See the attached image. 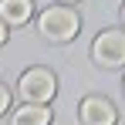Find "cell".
I'll return each mask as SVG.
<instances>
[{"label":"cell","instance_id":"ba28073f","mask_svg":"<svg viewBox=\"0 0 125 125\" xmlns=\"http://www.w3.org/2000/svg\"><path fill=\"white\" fill-rule=\"evenodd\" d=\"M3 41H7V24L0 21V44H3Z\"/></svg>","mask_w":125,"mask_h":125},{"label":"cell","instance_id":"52a82bcc","mask_svg":"<svg viewBox=\"0 0 125 125\" xmlns=\"http://www.w3.org/2000/svg\"><path fill=\"white\" fill-rule=\"evenodd\" d=\"M7 108H10V91H7V88L0 84V115H3Z\"/></svg>","mask_w":125,"mask_h":125},{"label":"cell","instance_id":"30bf717a","mask_svg":"<svg viewBox=\"0 0 125 125\" xmlns=\"http://www.w3.org/2000/svg\"><path fill=\"white\" fill-rule=\"evenodd\" d=\"M61 3H74V0H61Z\"/></svg>","mask_w":125,"mask_h":125},{"label":"cell","instance_id":"8992f818","mask_svg":"<svg viewBox=\"0 0 125 125\" xmlns=\"http://www.w3.org/2000/svg\"><path fill=\"white\" fill-rule=\"evenodd\" d=\"M10 125H51V108H47V105H27L24 102L21 108L14 112Z\"/></svg>","mask_w":125,"mask_h":125},{"label":"cell","instance_id":"7a4b0ae2","mask_svg":"<svg viewBox=\"0 0 125 125\" xmlns=\"http://www.w3.org/2000/svg\"><path fill=\"white\" fill-rule=\"evenodd\" d=\"M17 91H21V98L27 105H47L54 98V91H58V81H54V74L47 68H31V71L21 74Z\"/></svg>","mask_w":125,"mask_h":125},{"label":"cell","instance_id":"277c9868","mask_svg":"<svg viewBox=\"0 0 125 125\" xmlns=\"http://www.w3.org/2000/svg\"><path fill=\"white\" fill-rule=\"evenodd\" d=\"M78 112H81V122L84 125H115V105L108 102V98L91 95V98L81 102Z\"/></svg>","mask_w":125,"mask_h":125},{"label":"cell","instance_id":"9c48e42d","mask_svg":"<svg viewBox=\"0 0 125 125\" xmlns=\"http://www.w3.org/2000/svg\"><path fill=\"white\" fill-rule=\"evenodd\" d=\"M122 21H125V3H122Z\"/></svg>","mask_w":125,"mask_h":125},{"label":"cell","instance_id":"6da1fadb","mask_svg":"<svg viewBox=\"0 0 125 125\" xmlns=\"http://www.w3.org/2000/svg\"><path fill=\"white\" fill-rule=\"evenodd\" d=\"M78 27H81V21H78V14L71 7H47L41 17H37V31H41L47 41H54V44L71 41L78 34Z\"/></svg>","mask_w":125,"mask_h":125},{"label":"cell","instance_id":"8fae6325","mask_svg":"<svg viewBox=\"0 0 125 125\" xmlns=\"http://www.w3.org/2000/svg\"><path fill=\"white\" fill-rule=\"evenodd\" d=\"M122 88H125V81H122Z\"/></svg>","mask_w":125,"mask_h":125},{"label":"cell","instance_id":"3957f363","mask_svg":"<svg viewBox=\"0 0 125 125\" xmlns=\"http://www.w3.org/2000/svg\"><path fill=\"white\" fill-rule=\"evenodd\" d=\"M91 58L102 68H122L125 64V31H102L91 44Z\"/></svg>","mask_w":125,"mask_h":125},{"label":"cell","instance_id":"5b68a950","mask_svg":"<svg viewBox=\"0 0 125 125\" xmlns=\"http://www.w3.org/2000/svg\"><path fill=\"white\" fill-rule=\"evenodd\" d=\"M34 14V3L31 0H0V21L7 27H24Z\"/></svg>","mask_w":125,"mask_h":125}]
</instances>
